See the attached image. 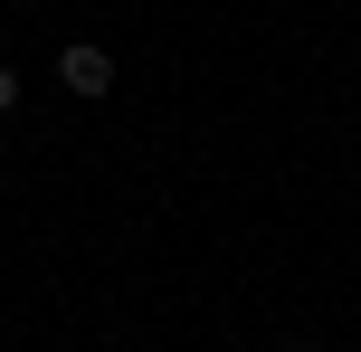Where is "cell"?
I'll return each instance as SVG.
<instances>
[{
  "mask_svg": "<svg viewBox=\"0 0 361 352\" xmlns=\"http://www.w3.org/2000/svg\"><path fill=\"white\" fill-rule=\"evenodd\" d=\"M57 86L95 105V95H114V57L95 48V38H76V48H57Z\"/></svg>",
  "mask_w": 361,
  "mask_h": 352,
  "instance_id": "cell-1",
  "label": "cell"
},
{
  "mask_svg": "<svg viewBox=\"0 0 361 352\" xmlns=\"http://www.w3.org/2000/svg\"><path fill=\"white\" fill-rule=\"evenodd\" d=\"M286 352H324V343H286Z\"/></svg>",
  "mask_w": 361,
  "mask_h": 352,
  "instance_id": "cell-3",
  "label": "cell"
},
{
  "mask_svg": "<svg viewBox=\"0 0 361 352\" xmlns=\"http://www.w3.org/2000/svg\"><path fill=\"white\" fill-rule=\"evenodd\" d=\"M10 105H19V76H10V67H0V114H10Z\"/></svg>",
  "mask_w": 361,
  "mask_h": 352,
  "instance_id": "cell-2",
  "label": "cell"
}]
</instances>
